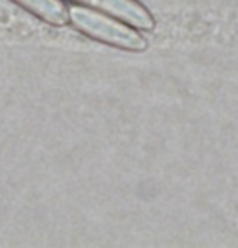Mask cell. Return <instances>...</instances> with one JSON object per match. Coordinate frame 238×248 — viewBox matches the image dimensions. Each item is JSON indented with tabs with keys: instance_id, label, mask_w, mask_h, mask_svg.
<instances>
[{
	"instance_id": "obj_1",
	"label": "cell",
	"mask_w": 238,
	"mask_h": 248,
	"mask_svg": "<svg viewBox=\"0 0 238 248\" xmlns=\"http://www.w3.org/2000/svg\"><path fill=\"white\" fill-rule=\"evenodd\" d=\"M68 21L83 36L110 47L128 52H143L148 47L146 37L133 30V26L112 15L107 16V13L97 12L96 8L70 5Z\"/></svg>"
},
{
	"instance_id": "obj_3",
	"label": "cell",
	"mask_w": 238,
	"mask_h": 248,
	"mask_svg": "<svg viewBox=\"0 0 238 248\" xmlns=\"http://www.w3.org/2000/svg\"><path fill=\"white\" fill-rule=\"evenodd\" d=\"M12 2L50 26L60 28L68 23V8L60 0H12Z\"/></svg>"
},
{
	"instance_id": "obj_2",
	"label": "cell",
	"mask_w": 238,
	"mask_h": 248,
	"mask_svg": "<svg viewBox=\"0 0 238 248\" xmlns=\"http://www.w3.org/2000/svg\"><path fill=\"white\" fill-rule=\"evenodd\" d=\"M70 2L88 3L96 10L119 18L136 30L152 31L156 28V21H154L151 12L146 7H143L138 0H70Z\"/></svg>"
}]
</instances>
